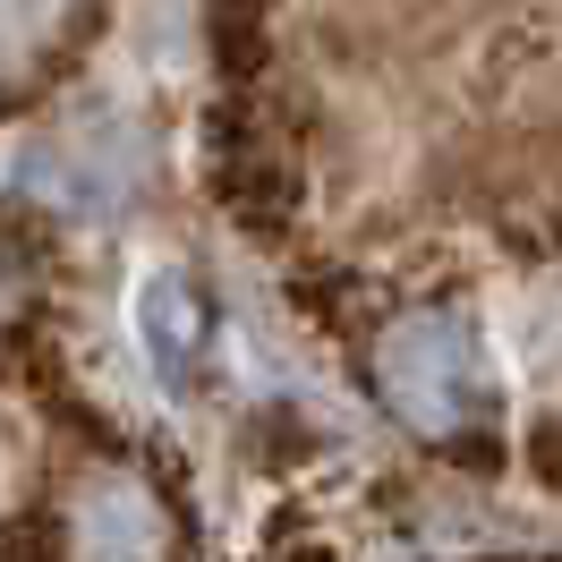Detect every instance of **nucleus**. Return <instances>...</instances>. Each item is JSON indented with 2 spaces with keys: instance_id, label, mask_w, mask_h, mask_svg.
<instances>
[{
  "instance_id": "obj_1",
  "label": "nucleus",
  "mask_w": 562,
  "mask_h": 562,
  "mask_svg": "<svg viewBox=\"0 0 562 562\" xmlns=\"http://www.w3.org/2000/svg\"><path fill=\"white\" fill-rule=\"evenodd\" d=\"M358 375L401 435L426 452H486L503 426V384H494L486 333L452 299H392L358 333Z\"/></svg>"
},
{
  "instance_id": "obj_2",
  "label": "nucleus",
  "mask_w": 562,
  "mask_h": 562,
  "mask_svg": "<svg viewBox=\"0 0 562 562\" xmlns=\"http://www.w3.org/2000/svg\"><path fill=\"white\" fill-rule=\"evenodd\" d=\"M35 562H188V528H179L171 486L145 460L94 452L52 486Z\"/></svg>"
},
{
  "instance_id": "obj_3",
  "label": "nucleus",
  "mask_w": 562,
  "mask_h": 562,
  "mask_svg": "<svg viewBox=\"0 0 562 562\" xmlns=\"http://www.w3.org/2000/svg\"><path fill=\"white\" fill-rule=\"evenodd\" d=\"M213 188L222 205L239 213L247 231H281L299 213V145L281 137V120L265 103H231L222 128H213Z\"/></svg>"
},
{
  "instance_id": "obj_4",
  "label": "nucleus",
  "mask_w": 562,
  "mask_h": 562,
  "mask_svg": "<svg viewBox=\"0 0 562 562\" xmlns=\"http://www.w3.org/2000/svg\"><path fill=\"white\" fill-rule=\"evenodd\" d=\"M137 333H145V358L162 367V384L188 392L213 358V299L188 273H154L137 299Z\"/></svg>"
},
{
  "instance_id": "obj_5",
  "label": "nucleus",
  "mask_w": 562,
  "mask_h": 562,
  "mask_svg": "<svg viewBox=\"0 0 562 562\" xmlns=\"http://www.w3.org/2000/svg\"><path fill=\"white\" fill-rule=\"evenodd\" d=\"M35 316H43V247L18 222H0V350L26 341Z\"/></svg>"
}]
</instances>
